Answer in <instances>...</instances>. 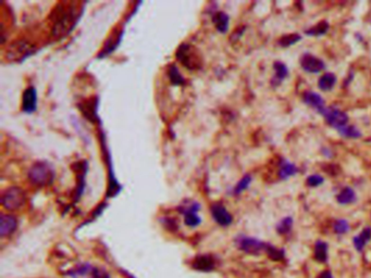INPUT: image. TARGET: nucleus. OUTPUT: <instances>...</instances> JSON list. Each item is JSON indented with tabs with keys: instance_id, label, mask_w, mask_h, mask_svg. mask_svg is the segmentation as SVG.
I'll return each mask as SVG.
<instances>
[{
	"instance_id": "nucleus-1",
	"label": "nucleus",
	"mask_w": 371,
	"mask_h": 278,
	"mask_svg": "<svg viewBox=\"0 0 371 278\" xmlns=\"http://www.w3.org/2000/svg\"><path fill=\"white\" fill-rule=\"evenodd\" d=\"M82 12V8H79L75 4L68 6L61 5L55 12L53 25L54 36L58 38L68 36L75 28L76 23L79 22Z\"/></svg>"
},
{
	"instance_id": "nucleus-2",
	"label": "nucleus",
	"mask_w": 371,
	"mask_h": 278,
	"mask_svg": "<svg viewBox=\"0 0 371 278\" xmlns=\"http://www.w3.org/2000/svg\"><path fill=\"white\" fill-rule=\"evenodd\" d=\"M28 177L33 185L46 187L53 184L55 179V171L47 162L39 161L32 165L29 170Z\"/></svg>"
},
{
	"instance_id": "nucleus-3",
	"label": "nucleus",
	"mask_w": 371,
	"mask_h": 278,
	"mask_svg": "<svg viewBox=\"0 0 371 278\" xmlns=\"http://www.w3.org/2000/svg\"><path fill=\"white\" fill-rule=\"evenodd\" d=\"M0 201L6 210L15 211L21 208L27 202V195L22 188L11 186L3 191Z\"/></svg>"
},
{
	"instance_id": "nucleus-4",
	"label": "nucleus",
	"mask_w": 371,
	"mask_h": 278,
	"mask_svg": "<svg viewBox=\"0 0 371 278\" xmlns=\"http://www.w3.org/2000/svg\"><path fill=\"white\" fill-rule=\"evenodd\" d=\"M179 212L184 216V223L188 227H196L201 224L202 219L198 215L201 210V205L196 201H186L179 206Z\"/></svg>"
},
{
	"instance_id": "nucleus-5",
	"label": "nucleus",
	"mask_w": 371,
	"mask_h": 278,
	"mask_svg": "<svg viewBox=\"0 0 371 278\" xmlns=\"http://www.w3.org/2000/svg\"><path fill=\"white\" fill-rule=\"evenodd\" d=\"M320 114L324 118L328 124L336 129L348 125V115L335 107H325Z\"/></svg>"
},
{
	"instance_id": "nucleus-6",
	"label": "nucleus",
	"mask_w": 371,
	"mask_h": 278,
	"mask_svg": "<svg viewBox=\"0 0 371 278\" xmlns=\"http://www.w3.org/2000/svg\"><path fill=\"white\" fill-rule=\"evenodd\" d=\"M176 57L179 60V62L188 68L189 71H193V70L200 67V61L197 60L196 55L193 52V48L186 42L181 43L176 52Z\"/></svg>"
},
{
	"instance_id": "nucleus-7",
	"label": "nucleus",
	"mask_w": 371,
	"mask_h": 278,
	"mask_svg": "<svg viewBox=\"0 0 371 278\" xmlns=\"http://www.w3.org/2000/svg\"><path fill=\"white\" fill-rule=\"evenodd\" d=\"M236 245L242 251H244L245 253L254 256L259 254L264 250L266 251L267 247V243L260 241L259 239L246 237V236H239L236 240Z\"/></svg>"
},
{
	"instance_id": "nucleus-8",
	"label": "nucleus",
	"mask_w": 371,
	"mask_h": 278,
	"mask_svg": "<svg viewBox=\"0 0 371 278\" xmlns=\"http://www.w3.org/2000/svg\"><path fill=\"white\" fill-rule=\"evenodd\" d=\"M37 90L34 86L28 87L27 89L24 90L22 96V103L21 108L22 111L27 114H32V113L37 110Z\"/></svg>"
},
{
	"instance_id": "nucleus-9",
	"label": "nucleus",
	"mask_w": 371,
	"mask_h": 278,
	"mask_svg": "<svg viewBox=\"0 0 371 278\" xmlns=\"http://www.w3.org/2000/svg\"><path fill=\"white\" fill-rule=\"evenodd\" d=\"M300 66L307 73L317 74L325 68V64L321 59L310 54H304L300 58Z\"/></svg>"
},
{
	"instance_id": "nucleus-10",
	"label": "nucleus",
	"mask_w": 371,
	"mask_h": 278,
	"mask_svg": "<svg viewBox=\"0 0 371 278\" xmlns=\"http://www.w3.org/2000/svg\"><path fill=\"white\" fill-rule=\"evenodd\" d=\"M211 215L214 222L219 224L222 227H228L229 225L232 224L233 217L231 213L227 210V207L222 203H214L211 205Z\"/></svg>"
},
{
	"instance_id": "nucleus-11",
	"label": "nucleus",
	"mask_w": 371,
	"mask_h": 278,
	"mask_svg": "<svg viewBox=\"0 0 371 278\" xmlns=\"http://www.w3.org/2000/svg\"><path fill=\"white\" fill-rule=\"evenodd\" d=\"M18 228V220L10 214H3L0 219V236L3 238L10 236Z\"/></svg>"
},
{
	"instance_id": "nucleus-12",
	"label": "nucleus",
	"mask_w": 371,
	"mask_h": 278,
	"mask_svg": "<svg viewBox=\"0 0 371 278\" xmlns=\"http://www.w3.org/2000/svg\"><path fill=\"white\" fill-rule=\"evenodd\" d=\"M303 101L307 104V106L314 108L319 113H321L325 106H324V100L320 95L315 92V91H306L303 94Z\"/></svg>"
},
{
	"instance_id": "nucleus-13",
	"label": "nucleus",
	"mask_w": 371,
	"mask_h": 278,
	"mask_svg": "<svg viewBox=\"0 0 371 278\" xmlns=\"http://www.w3.org/2000/svg\"><path fill=\"white\" fill-rule=\"evenodd\" d=\"M273 68L275 74L271 80V85L273 87H277L289 76V68L281 61H275L273 63Z\"/></svg>"
},
{
	"instance_id": "nucleus-14",
	"label": "nucleus",
	"mask_w": 371,
	"mask_h": 278,
	"mask_svg": "<svg viewBox=\"0 0 371 278\" xmlns=\"http://www.w3.org/2000/svg\"><path fill=\"white\" fill-rule=\"evenodd\" d=\"M212 22L220 33H227L229 30V23H230V17L226 12L222 11H215L212 14Z\"/></svg>"
},
{
	"instance_id": "nucleus-15",
	"label": "nucleus",
	"mask_w": 371,
	"mask_h": 278,
	"mask_svg": "<svg viewBox=\"0 0 371 278\" xmlns=\"http://www.w3.org/2000/svg\"><path fill=\"white\" fill-rule=\"evenodd\" d=\"M193 267L197 271L209 272L214 268V260L211 256H200L194 260Z\"/></svg>"
},
{
	"instance_id": "nucleus-16",
	"label": "nucleus",
	"mask_w": 371,
	"mask_h": 278,
	"mask_svg": "<svg viewBox=\"0 0 371 278\" xmlns=\"http://www.w3.org/2000/svg\"><path fill=\"white\" fill-rule=\"evenodd\" d=\"M296 165L289 162L288 160H282L279 167V177L283 180L289 179L291 176H294L297 173Z\"/></svg>"
},
{
	"instance_id": "nucleus-17",
	"label": "nucleus",
	"mask_w": 371,
	"mask_h": 278,
	"mask_svg": "<svg viewBox=\"0 0 371 278\" xmlns=\"http://www.w3.org/2000/svg\"><path fill=\"white\" fill-rule=\"evenodd\" d=\"M370 239H371V228L366 227L359 235H357L356 237H354L353 243H354V246H355V248L359 252H361L362 250H364V248L366 247V245Z\"/></svg>"
},
{
	"instance_id": "nucleus-18",
	"label": "nucleus",
	"mask_w": 371,
	"mask_h": 278,
	"mask_svg": "<svg viewBox=\"0 0 371 278\" xmlns=\"http://www.w3.org/2000/svg\"><path fill=\"white\" fill-rule=\"evenodd\" d=\"M168 78L172 85L174 86H182L185 84V80L183 75L181 74L180 70L178 68V66L176 64H170L168 66Z\"/></svg>"
},
{
	"instance_id": "nucleus-19",
	"label": "nucleus",
	"mask_w": 371,
	"mask_h": 278,
	"mask_svg": "<svg viewBox=\"0 0 371 278\" xmlns=\"http://www.w3.org/2000/svg\"><path fill=\"white\" fill-rule=\"evenodd\" d=\"M356 200V194L354 189H352L351 187H345L344 189L341 190V193L336 197V201H338L340 204H351L353 202H355Z\"/></svg>"
},
{
	"instance_id": "nucleus-20",
	"label": "nucleus",
	"mask_w": 371,
	"mask_h": 278,
	"mask_svg": "<svg viewBox=\"0 0 371 278\" xmlns=\"http://www.w3.org/2000/svg\"><path fill=\"white\" fill-rule=\"evenodd\" d=\"M314 256H315V259H316L317 262H320V263L326 262V260H328V243L322 241V240H318L316 242V246H315Z\"/></svg>"
},
{
	"instance_id": "nucleus-21",
	"label": "nucleus",
	"mask_w": 371,
	"mask_h": 278,
	"mask_svg": "<svg viewBox=\"0 0 371 278\" xmlns=\"http://www.w3.org/2000/svg\"><path fill=\"white\" fill-rule=\"evenodd\" d=\"M336 83V76L333 73H325L319 78L318 87L323 91H330Z\"/></svg>"
},
{
	"instance_id": "nucleus-22",
	"label": "nucleus",
	"mask_w": 371,
	"mask_h": 278,
	"mask_svg": "<svg viewBox=\"0 0 371 278\" xmlns=\"http://www.w3.org/2000/svg\"><path fill=\"white\" fill-rule=\"evenodd\" d=\"M328 31H329V23L326 21H321L312 29H308L305 31V34L308 36H322Z\"/></svg>"
},
{
	"instance_id": "nucleus-23",
	"label": "nucleus",
	"mask_w": 371,
	"mask_h": 278,
	"mask_svg": "<svg viewBox=\"0 0 371 278\" xmlns=\"http://www.w3.org/2000/svg\"><path fill=\"white\" fill-rule=\"evenodd\" d=\"M300 39H301V36L299 34H287L279 39L278 43L283 48H288L292 45H295V43L297 41H299Z\"/></svg>"
},
{
	"instance_id": "nucleus-24",
	"label": "nucleus",
	"mask_w": 371,
	"mask_h": 278,
	"mask_svg": "<svg viewBox=\"0 0 371 278\" xmlns=\"http://www.w3.org/2000/svg\"><path fill=\"white\" fill-rule=\"evenodd\" d=\"M338 132L341 136L346 137V138H359L361 137V133L359 132V129L356 126L353 125H346L340 129H338Z\"/></svg>"
},
{
	"instance_id": "nucleus-25",
	"label": "nucleus",
	"mask_w": 371,
	"mask_h": 278,
	"mask_svg": "<svg viewBox=\"0 0 371 278\" xmlns=\"http://www.w3.org/2000/svg\"><path fill=\"white\" fill-rule=\"evenodd\" d=\"M252 179H253V178H252V176H251V175H248V174H247V175H245L243 178H242V179L237 182L236 186L234 187V190H233V194H234L235 196H237V195H239V194L243 193V191H244V190H246V189L249 187V185H251Z\"/></svg>"
},
{
	"instance_id": "nucleus-26",
	"label": "nucleus",
	"mask_w": 371,
	"mask_h": 278,
	"mask_svg": "<svg viewBox=\"0 0 371 278\" xmlns=\"http://www.w3.org/2000/svg\"><path fill=\"white\" fill-rule=\"evenodd\" d=\"M266 252L268 257L273 261H282L284 259V251L269 245V243H267Z\"/></svg>"
},
{
	"instance_id": "nucleus-27",
	"label": "nucleus",
	"mask_w": 371,
	"mask_h": 278,
	"mask_svg": "<svg viewBox=\"0 0 371 278\" xmlns=\"http://www.w3.org/2000/svg\"><path fill=\"white\" fill-rule=\"evenodd\" d=\"M292 226H293V219L291 216H287L284 217L283 220H281L280 223L277 225V231L281 235L288 234L292 229Z\"/></svg>"
},
{
	"instance_id": "nucleus-28",
	"label": "nucleus",
	"mask_w": 371,
	"mask_h": 278,
	"mask_svg": "<svg viewBox=\"0 0 371 278\" xmlns=\"http://www.w3.org/2000/svg\"><path fill=\"white\" fill-rule=\"evenodd\" d=\"M334 231L339 235L346 234L350 230V224L346 220H338L334 223Z\"/></svg>"
},
{
	"instance_id": "nucleus-29",
	"label": "nucleus",
	"mask_w": 371,
	"mask_h": 278,
	"mask_svg": "<svg viewBox=\"0 0 371 278\" xmlns=\"http://www.w3.org/2000/svg\"><path fill=\"white\" fill-rule=\"evenodd\" d=\"M323 181H324V178L321 175H319V174H314V175L308 176L307 180H306L307 185L310 187L320 186L323 184Z\"/></svg>"
},
{
	"instance_id": "nucleus-30",
	"label": "nucleus",
	"mask_w": 371,
	"mask_h": 278,
	"mask_svg": "<svg viewBox=\"0 0 371 278\" xmlns=\"http://www.w3.org/2000/svg\"><path fill=\"white\" fill-rule=\"evenodd\" d=\"M318 278H333V275L329 271H324L318 276Z\"/></svg>"
}]
</instances>
